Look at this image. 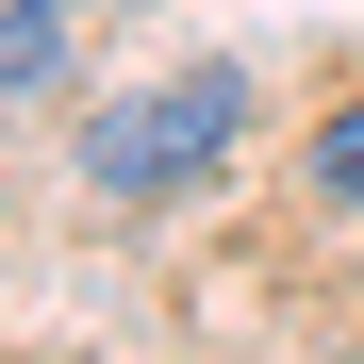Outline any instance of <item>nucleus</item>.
I'll use <instances>...</instances> for the list:
<instances>
[{"instance_id":"obj_1","label":"nucleus","mask_w":364,"mask_h":364,"mask_svg":"<svg viewBox=\"0 0 364 364\" xmlns=\"http://www.w3.org/2000/svg\"><path fill=\"white\" fill-rule=\"evenodd\" d=\"M232 149H249V67H166L83 100V182L116 215H182L199 182H232Z\"/></svg>"},{"instance_id":"obj_2","label":"nucleus","mask_w":364,"mask_h":364,"mask_svg":"<svg viewBox=\"0 0 364 364\" xmlns=\"http://www.w3.org/2000/svg\"><path fill=\"white\" fill-rule=\"evenodd\" d=\"M83 50V0H0V100H50Z\"/></svg>"},{"instance_id":"obj_3","label":"nucleus","mask_w":364,"mask_h":364,"mask_svg":"<svg viewBox=\"0 0 364 364\" xmlns=\"http://www.w3.org/2000/svg\"><path fill=\"white\" fill-rule=\"evenodd\" d=\"M298 182H315L331 215H364V83H348V100L315 116V149H298Z\"/></svg>"},{"instance_id":"obj_4","label":"nucleus","mask_w":364,"mask_h":364,"mask_svg":"<svg viewBox=\"0 0 364 364\" xmlns=\"http://www.w3.org/2000/svg\"><path fill=\"white\" fill-rule=\"evenodd\" d=\"M83 17H100V0H83Z\"/></svg>"}]
</instances>
